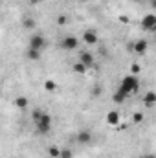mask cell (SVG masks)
Returning a JSON list of instances; mask_svg holds the SVG:
<instances>
[{"mask_svg": "<svg viewBox=\"0 0 156 158\" xmlns=\"http://www.w3.org/2000/svg\"><path fill=\"white\" fill-rule=\"evenodd\" d=\"M119 88H121V90H125V94H127V96L136 94V92L140 90V79L136 77V76H132V74H129V76H125V77L121 79Z\"/></svg>", "mask_w": 156, "mask_h": 158, "instance_id": "1", "label": "cell"}, {"mask_svg": "<svg viewBox=\"0 0 156 158\" xmlns=\"http://www.w3.org/2000/svg\"><path fill=\"white\" fill-rule=\"evenodd\" d=\"M35 125H37V131H39L40 134H48L50 129H51V116H50L48 112H44L42 118H40Z\"/></svg>", "mask_w": 156, "mask_h": 158, "instance_id": "2", "label": "cell"}, {"mask_svg": "<svg viewBox=\"0 0 156 158\" xmlns=\"http://www.w3.org/2000/svg\"><path fill=\"white\" fill-rule=\"evenodd\" d=\"M59 46H61L63 50H68V52H70V50H76L79 46V40H77V37H74V35H66L64 39L59 42Z\"/></svg>", "mask_w": 156, "mask_h": 158, "instance_id": "3", "label": "cell"}, {"mask_svg": "<svg viewBox=\"0 0 156 158\" xmlns=\"http://www.w3.org/2000/svg\"><path fill=\"white\" fill-rule=\"evenodd\" d=\"M46 39L42 37V35H31V39H30V48H33V50H44L46 48Z\"/></svg>", "mask_w": 156, "mask_h": 158, "instance_id": "4", "label": "cell"}, {"mask_svg": "<svg viewBox=\"0 0 156 158\" xmlns=\"http://www.w3.org/2000/svg\"><path fill=\"white\" fill-rule=\"evenodd\" d=\"M142 28L143 30H147V31H154L156 28V15H145L143 19H142Z\"/></svg>", "mask_w": 156, "mask_h": 158, "instance_id": "5", "label": "cell"}, {"mask_svg": "<svg viewBox=\"0 0 156 158\" xmlns=\"http://www.w3.org/2000/svg\"><path fill=\"white\" fill-rule=\"evenodd\" d=\"M147 48H149V42H147L145 39H140V40H136V42L132 44V52L138 53V55H143V53L147 52Z\"/></svg>", "mask_w": 156, "mask_h": 158, "instance_id": "6", "label": "cell"}, {"mask_svg": "<svg viewBox=\"0 0 156 158\" xmlns=\"http://www.w3.org/2000/svg\"><path fill=\"white\" fill-rule=\"evenodd\" d=\"M83 40H84L88 46H94V44H97V33L92 31V30H86V31L83 33Z\"/></svg>", "mask_w": 156, "mask_h": 158, "instance_id": "7", "label": "cell"}, {"mask_svg": "<svg viewBox=\"0 0 156 158\" xmlns=\"http://www.w3.org/2000/svg\"><path fill=\"white\" fill-rule=\"evenodd\" d=\"M79 61H81L83 64H86L88 68H90V66H94V55H92L90 52H81V55H79Z\"/></svg>", "mask_w": 156, "mask_h": 158, "instance_id": "8", "label": "cell"}, {"mask_svg": "<svg viewBox=\"0 0 156 158\" xmlns=\"http://www.w3.org/2000/svg\"><path fill=\"white\" fill-rule=\"evenodd\" d=\"M119 119H121V116H119L117 110H110V112L107 114V123H109L110 127H116L117 123H119Z\"/></svg>", "mask_w": 156, "mask_h": 158, "instance_id": "9", "label": "cell"}, {"mask_svg": "<svg viewBox=\"0 0 156 158\" xmlns=\"http://www.w3.org/2000/svg\"><path fill=\"white\" fill-rule=\"evenodd\" d=\"M15 107L17 109H20V110H26L28 107H30V99L28 98H24V96H18V98H15Z\"/></svg>", "mask_w": 156, "mask_h": 158, "instance_id": "10", "label": "cell"}, {"mask_svg": "<svg viewBox=\"0 0 156 158\" xmlns=\"http://www.w3.org/2000/svg\"><path fill=\"white\" fill-rule=\"evenodd\" d=\"M76 140H77L79 143H83V145H84V143H90V140H92V132H90V131H81L77 136H76Z\"/></svg>", "mask_w": 156, "mask_h": 158, "instance_id": "11", "label": "cell"}, {"mask_svg": "<svg viewBox=\"0 0 156 158\" xmlns=\"http://www.w3.org/2000/svg\"><path fill=\"white\" fill-rule=\"evenodd\" d=\"M143 105L149 109V107H154L156 105V92H147L143 96Z\"/></svg>", "mask_w": 156, "mask_h": 158, "instance_id": "12", "label": "cell"}, {"mask_svg": "<svg viewBox=\"0 0 156 158\" xmlns=\"http://www.w3.org/2000/svg\"><path fill=\"white\" fill-rule=\"evenodd\" d=\"M125 99H127V94H125V90H121V88H117L116 92H114V96H112V101L119 105V103H123Z\"/></svg>", "mask_w": 156, "mask_h": 158, "instance_id": "13", "label": "cell"}, {"mask_svg": "<svg viewBox=\"0 0 156 158\" xmlns=\"http://www.w3.org/2000/svg\"><path fill=\"white\" fill-rule=\"evenodd\" d=\"M26 57H28L30 61H39L40 59V50H33V48L28 46V50H26Z\"/></svg>", "mask_w": 156, "mask_h": 158, "instance_id": "14", "label": "cell"}, {"mask_svg": "<svg viewBox=\"0 0 156 158\" xmlns=\"http://www.w3.org/2000/svg\"><path fill=\"white\" fill-rule=\"evenodd\" d=\"M57 88H59V85H57L55 81H51V79H46V81H44V90H46V92H55Z\"/></svg>", "mask_w": 156, "mask_h": 158, "instance_id": "15", "label": "cell"}, {"mask_svg": "<svg viewBox=\"0 0 156 158\" xmlns=\"http://www.w3.org/2000/svg\"><path fill=\"white\" fill-rule=\"evenodd\" d=\"M86 70H88V66L83 64L81 61H79L77 64H74V72H76V74H86Z\"/></svg>", "mask_w": 156, "mask_h": 158, "instance_id": "16", "label": "cell"}, {"mask_svg": "<svg viewBox=\"0 0 156 158\" xmlns=\"http://www.w3.org/2000/svg\"><path fill=\"white\" fill-rule=\"evenodd\" d=\"M48 155H50V158H59L61 156V149L55 147V145H51V147L48 149Z\"/></svg>", "mask_w": 156, "mask_h": 158, "instance_id": "17", "label": "cell"}, {"mask_svg": "<svg viewBox=\"0 0 156 158\" xmlns=\"http://www.w3.org/2000/svg\"><path fill=\"white\" fill-rule=\"evenodd\" d=\"M22 26H24L26 30H33V28H35V20H33V19H24V20H22Z\"/></svg>", "mask_w": 156, "mask_h": 158, "instance_id": "18", "label": "cell"}, {"mask_svg": "<svg viewBox=\"0 0 156 158\" xmlns=\"http://www.w3.org/2000/svg\"><path fill=\"white\" fill-rule=\"evenodd\" d=\"M42 114H44V110H40V109H35V110L31 112V119H33V121L37 123V121H39L40 118H42Z\"/></svg>", "mask_w": 156, "mask_h": 158, "instance_id": "19", "label": "cell"}, {"mask_svg": "<svg viewBox=\"0 0 156 158\" xmlns=\"http://www.w3.org/2000/svg\"><path fill=\"white\" fill-rule=\"evenodd\" d=\"M142 121H143V114H142V112H134V114H132V123H134V125H138V123H142Z\"/></svg>", "mask_w": 156, "mask_h": 158, "instance_id": "20", "label": "cell"}, {"mask_svg": "<svg viewBox=\"0 0 156 158\" xmlns=\"http://www.w3.org/2000/svg\"><path fill=\"white\" fill-rule=\"evenodd\" d=\"M59 158H74V153L70 149H61V156Z\"/></svg>", "mask_w": 156, "mask_h": 158, "instance_id": "21", "label": "cell"}, {"mask_svg": "<svg viewBox=\"0 0 156 158\" xmlns=\"http://www.w3.org/2000/svg\"><path fill=\"white\" fill-rule=\"evenodd\" d=\"M66 22H68V17H66V15H59V17H57V24H59V26H64Z\"/></svg>", "mask_w": 156, "mask_h": 158, "instance_id": "22", "label": "cell"}, {"mask_svg": "<svg viewBox=\"0 0 156 158\" xmlns=\"http://www.w3.org/2000/svg\"><path fill=\"white\" fill-rule=\"evenodd\" d=\"M130 74H132V76H138V74H140V64L132 63V64H130Z\"/></svg>", "mask_w": 156, "mask_h": 158, "instance_id": "23", "label": "cell"}, {"mask_svg": "<svg viewBox=\"0 0 156 158\" xmlns=\"http://www.w3.org/2000/svg\"><path fill=\"white\" fill-rule=\"evenodd\" d=\"M119 22H121V24H127V22H129V19H127L125 15H121V17H119Z\"/></svg>", "mask_w": 156, "mask_h": 158, "instance_id": "24", "label": "cell"}, {"mask_svg": "<svg viewBox=\"0 0 156 158\" xmlns=\"http://www.w3.org/2000/svg\"><path fill=\"white\" fill-rule=\"evenodd\" d=\"M149 4H151V7H154L156 9V0H149Z\"/></svg>", "mask_w": 156, "mask_h": 158, "instance_id": "25", "label": "cell"}, {"mask_svg": "<svg viewBox=\"0 0 156 158\" xmlns=\"http://www.w3.org/2000/svg\"><path fill=\"white\" fill-rule=\"evenodd\" d=\"M40 0H30V4H33V6H35V4H39Z\"/></svg>", "mask_w": 156, "mask_h": 158, "instance_id": "26", "label": "cell"}, {"mask_svg": "<svg viewBox=\"0 0 156 158\" xmlns=\"http://www.w3.org/2000/svg\"><path fill=\"white\" fill-rule=\"evenodd\" d=\"M143 158H154V156H153V155H145Z\"/></svg>", "mask_w": 156, "mask_h": 158, "instance_id": "27", "label": "cell"}, {"mask_svg": "<svg viewBox=\"0 0 156 158\" xmlns=\"http://www.w3.org/2000/svg\"><path fill=\"white\" fill-rule=\"evenodd\" d=\"M134 2H142V0H134Z\"/></svg>", "mask_w": 156, "mask_h": 158, "instance_id": "28", "label": "cell"}, {"mask_svg": "<svg viewBox=\"0 0 156 158\" xmlns=\"http://www.w3.org/2000/svg\"><path fill=\"white\" fill-rule=\"evenodd\" d=\"M81 2H86V0H81Z\"/></svg>", "mask_w": 156, "mask_h": 158, "instance_id": "29", "label": "cell"}, {"mask_svg": "<svg viewBox=\"0 0 156 158\" xmlns=\"http://www.w3.org/2000/svg\"><path fill=\"white\" fill-rule=\"evenodd\" d=\"M154 31H156V28H154Z\"/></svg>", "mask_w": 156, "mask_h": 158, "instance_id": "30", "label": "cell"}]
</instances>
